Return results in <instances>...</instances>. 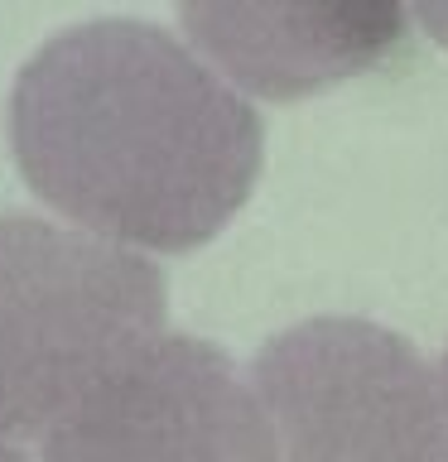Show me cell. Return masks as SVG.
I'll use <instances>...</instances> for the list:
<instances>
[{
	"mask_svg": "<svg viewBox=\"0 0 448 462\" xmlns=\"http://www.w3.org/2000/svg\"><path fill=\"white\" fill-rule=\"evenodd\" d=\"M10 150L68 226L183 255L251 198L266 121L188 39L150 20H87L20 68Z\"/></svg>",
	"mask_w": 448,
	"mask_h": 462,
	"instance_id": "6da1fadb",
	"label": "cell"
},
{
	"mask_svg": "<svg viewBox=\"0 0 448 462\" xmlns=\"http://www.w3.org/2000/svg\"><path fill=\"white\" fill-rule=\"evenodd\" d=\"M150 255L39 212H0V429L43 439L72 404L164 337Z\"/></svg>",
	"mask_w": 448,
	"mask_h": 462,
	"instance_id": "7a4b0ae2",
	"label": "cell"
},
{
	"mask_svg": "<svg viewBox=\"0 0 448 462\" xmlns=\"http://www.w3.org/2000/svg\"><path fill=\"white\" fill-rule=\"evenodd\" d=\"M270 462H448L439 371L371 318L323 313L251 361Z\"/></svg>",
	"mask_w": 448,
	"mask_h": 462,
	"instance_id": "3957f363",
	"label": "cell"
},
{
	"mask_svg": "<svg viewBox=\"0 0 448 462\" xmlns=\"http://www.w3.org/2000/svg\"><path fill=\"white\" fill-rule=\"evenodd\" d=\"M43 462H270V433L222 346L164 332L43 433Z\"/></svg>",
	"mask_w": 448,
	"mask_h": 462,
	"instance_id": "277c9868",
	"label": "cell"
},
{
	"mask_svg": "<svg viewBox=\"0 0 448 462\" xmlns=\"http://www.w3.org/2000/svg\"><path fill=\"white\" fill-rule=\"evenodd\" d=\"M188 43L256 97H303L386 63L410 34L400 5H183Z\"/></svg>",
	"mask_w": 448,
	"mask_h": 462,
	"instance_id": "5b68a950",
	"label": "cell"
},
{
	"mask_svg": "<svg viewBox=\"0 0 448 462\" xmlns=\"http://www.w3.org/2000/svg\"><path fill=\"white\" fill-rule=\"evenodd\" d=\"M410 20H415V24H425V29H429V39H439L443 49H448V5H425V10H415Z\"/></svg>",
	"mask_w": 448,
	"mask_h": 462,
	"instance_id": "8992f818",
	"label": "cell"
},
{
	"mask_svg": "<svg viewBox=\"0 0 448 462\" xmlns=\"http://www.w3.org/2000/svg\"><path fill=\"white\" fill-rule=\"evenodd\" d=\"M0 462H29V457H24V448L14 443L5 429H0Z\"/></svg>",
	"mask_w": 448,
	"mask_h": 462,
	"instance_id": "52a82bcc",
	"label": "cell"
},
{
	"mask_svg": "<svg viewBox=\"0 0 448 462\" xmlns=\"http://www.w3.org/2000/svg\"><path fill=\"white\" fill-rule=\"evenodd\" d=\"M439 395H443V414H448V352L439 361Z\"/></svg>",
	"mask_w": 448,
	"mask_h": 462,
	"instance_id": "ba28073f",
	"label": "cell"
}]
</instances>
